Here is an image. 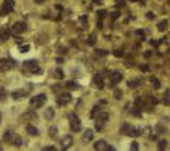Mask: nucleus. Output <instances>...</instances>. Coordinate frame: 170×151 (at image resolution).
Instances as JSON below:
<instances>
[{"mask_svg": "<svg viewBox=\"0 0 170 151\" xmlns=\"http://www.w3.org/2000/svg\"><path fill=\"white\" fill-rule=\"evenodd\" d=\"M3 141H6V143H10L13 144V145H21V137L18 136V134H16L14 131H6V133L3 134Z\"/></svg>", "mask_w": 170, "mask_h": 151, "instance_id": "obj_1", "label": "nucleus"}, {"mask_svg": "<svg viewBox=\"0 0 170 151\" xmlns=\"http://www.w3.org/2000/svg\"><path fill=\"white\" fill-rule=\"evenodd\" d=\"M108 120H109V115L106 111L99 113V115L95 117V130H96V131H102L104 127H105V124L108 123Z\"/></svg>", "mask_w": 170, "mask_h": 151, "instance_id": "obj_2", "label": "nucleus"}, {"mask_svg": "<svg viewBox=\"0 0 170 151\" xmlns=\"http://www.w3.org/2000/svg\"><path fill=\"white\" fill-rule=\"evenodd\" d=\"M45 102H47V96L44 93H40L30 99V106H31V109H40L41 106L45 104Z\"/></svg>", "mask_w": 170, "mask_h": 151, "instance_id": "obj_3", "label": "nucleus"}, {"mask_svg": "<svg viewBox=\"0 0 170 151\" xmlns=\"http://www.w3.org/2000/svg\"><path fill=\"white\" fill-rule=\"evenodd\" d=\"M68 122H69V129L72 131H75V133L81 131V120L75 113H69L68 115Z\"/></svg>", "mask_w": 170, "mask_h": 151, "instance_id": "obj_4", "label": "nucleus"}, {"mask_svg": "<svg viewBox=\"0 0 170 151\" xmlns=\"http://www.w3.org/2000/svg\"><path fill=\"white\" fill-rule=\"evenodd\" d=\"M122 133L126 134V136H130V137H138L139 134H142V130L135 129L130 123H123L122 124Z\"/></svg>", "mask_w": 170, "mask_h": 151, "instance_id": "obj_5", "label": "nucleus"}, {"mask_svg": "<svg viewBox=\"0 0 170 151\" xmlns=\"http://www.w3.org/2000/svg\"><path fill=\"white\" fill-rule=\"evenodd\" d=\"M24 69L29 71L30 73H41V68L38 66V62L36 59H30V61H26L24 62Z\"/></svg>", "mask_w": 170, "mask_h": 151, "instance_id": "obj_6", "label": "nucleus"}, {"mask_svg": "<svg viewBox=\"0 0 170 151\" xmlns=\"http://www.w3.org/2000/svg\"><path fill=\"white\" fill-rule=\"evenodd\" d=\"M16 66V62L11 58H0V72H7Z\"/></svg>", "mask_w": 170, "mask_h": 151, "instance_id": "obj_7", "label": "nucleus"}, {"mask_svg": "<svg viewBox=\"0 0 170 151\" xmlns=\"http://www.w3.org/2000/svg\"><path fill=\"white\" fill-rule=\"evenodd\" d=\"M71 95L68 93V92H61V93H58L57 95V104L58 106H67V104L71 102Z\"/></svg>", "mask_w": 170, "mask_h": 151, "instance_id": "obj_8", "label": "nucleus"}, {"mask_svg": "<svg viewBox=\"0 0 170 151\" xmlns=\"http://www.w3.org/2000/svg\"><path fill=\"white\" fill-rule=\"evenodd\" d=\"M26 30H27V24L24 21H16L13 24V27H11V31L14 32V34H21Z\"/></svg>", "mask_w": 170, "mask_h": 151, "instance_id": "obj_9", "label": "nucleus"}, {"mask_svg": "<svg viewBox=\"0 0 170 151\" xmlns=\"http://www.w3.org/2000/svg\"><path fill=\"white\" fill-rule=\"evenodd\" d=\"M72 143H74V138H72V136H69V134H67V136L64 137L61 140V151H67L71 145H72Z\"/></svg>", "mask_w": 170, "mask_h": 151, "instance_id": "obj_10", "label": "nucleus"}, {"mask_svg": "<svg viewBox=\"0 0 170 151\" xmlns=\"http://www.w3.org/2000/svg\"><path fill=\"white\" fill-rule=\"evenodd\" d=\"M13 9H14V0H4L3 7H2L3 13H6V14H7V13H11Z\"/></svg>", "mask_w": 170, "mask_h": 151, "instance_id": "obj_11", "label": "nucleus"}, {"mask_svg": "<svg viewBox=\"0 0 170 151\" xmlns=\"http://www.w3.org/2000/svg\"><path fill=\"white\" fill-rule=\"evenodd\" d=\"M92 82H94L95 86H98V89H104V79H102V73H101V72H98L96 75H94Z\"/></svg>", "mask_w": 170, "mask_h": 151, "instance_id": "obj_12", "label": "nucleus"}, {"mask_svg": "<svg viewBox=\"0 0 170 151\" xmlns=\"http://www.w3.org/2000/svg\"><path fill=\"white\" fill-rule=\"evenodd\" d=\"M122 79H123L122 72H119V71H113V72H111V82H112L113 85L119 83Z\"/></svg>", "mask_w": 170, "mask_h": 151, "instance_id": "obj_13", "label": "nucleus"}, {"mask_svg": "<svg viewBox=\"0 0 170 151\" xmlns=\"http://www.w3.org/2000/svg\"><path fill=\"white\" fill-rule=\"evenodd\" d=\"M94 148L96 151H105L106 148H108V143H106L105 140H98L96 143L94 144Z\"/></svg>", "mask_w": 170, "mask_h": 151, "instance_id": "obj_14", "label": "nucleus"}, {"mask_svg": "<svg viewBox=\"0 0 170 151\" xmlns=\"http://www.w3.org/2000/svg\"><path fill=\"white\" fill-rule=\"evenodd\" d=\"M29 95V92L27 90H24V89H20V90H14L13 93H11V96H13V99H21V97H24V96H27Z\"/></svg>", "mask_w": 170, "mask_h": 151, "instance_id": "obj_15", "label": "nucleus"}, {"mask_svg": "<svg viewBox=\"0 0 170 151\" xmlns=\"http://www.w3.org/2000/svg\"><path fill=\"white\" fill-rule=\"evenodd\" d=\"M91 140H94V131L92 130H85V133L82 134V141L84 143H89Z\"/></svg>", "mask_w": 170, "mask_h": 151, "instance_id": "obj_16", "label": "nucleus"}, {"mask_svg": "<svg viewBox=\"0 0 170 151\" xmlns=\"http://www.w3.org/2000/svg\"><path fill=\"white\" fill-rule=\"evenodd\" d=\"M142 85V79H139V78H135V79H129L128 81V86L130 88V89H135V88H138Z\"/></svg>", "mask_w": 170, "mask_h": 151, "instance_id": "obj_17", "label": "nucleus"}, {"mask_svg": "<svg viewBox=\"0 0 170 151\" xmlns=\"http://www.w3.org/2000/svg\"><path fill=\"white\" fill-rule=\"evenodd\" d=\"M9 37H10V30L3 27V28H0V41H6L9 40Z\"/></svg>", "mask_w": 170, "mask_h": 151, "instance_id": "obj_18", "label": "nucleus"}, {"mask_svg": "<svg viewBox=\"0 0 170 151\" xmlns=\"http://www.w3.org/2000/svg\"><path fill=\"white\" fill-rule=\"evenodd\" d=\"M167 25H169V21H167V20H162V21L157 23V30H159V31H166Z\"/></svg>", "mask_w": 170, "mask_h": 151, "instance_id": "obj_19", "label": "nucleus"}, {"mask_svg": "<svg viewBox=\"0 0 170 151\" xmlns=\"http://www.w3.org/2000/svg\"><path fill=\"white\" fill-rule=\"evenodd\" d=\"M54 115H55L54 109L48 107L47 110H45V113H44V117H45V119H48V120H51V119H54Z\"/></svg>", "mask_w": 170, "mask_h": 151, "instance_id": "obj_20", "label": "nucleus"}, {"mask_svg": "<svg viewBox=\"0 0 170 151\" xmlns=\"http://www.w3.org/2000/svg\"><path fill=\"white\" fill-rule=\"evenodd\" d=\"M26 130H27V133H29L30 136H37V134H38V130H37L34 126H31V124H29V126L26 127Z\"/></svg>", "mask_w": 170, "mask_h": 151, "instance_id": "obj_21", "label": "nucleus"}, {"mask_svg": "<svg viewBox=\"0 0 170 151\" xmlns=\"http://www.w3.org/2000/svg\"><path fill=\"white\" fill-rule=\"evenodd\" d=\"M101 113V106H98V104H95L94 109H92V111H91V119H95L98 115Z\"/></svg>", "mask_w": 170, "mask_h": 151, "instance_id": "obj_22", "label": "nucleus"}, {"mask_svg": "<svg viewBox=\"0 0 170 151\" xmlns=\"http://www.w3.org/2000/svg\"><path fill=\"white\" fill-rule=\"evenodd\" d=\"M150 83H152L153 85V88H155V89H160V81L157 79V78H156V76H150Z\"/></svg>", "mask_w": 170, "mask_h": 151, "instance_id": "obj_23", "label": "nucleus"}, {"mask_svg": "<svg viewBox=\"0 0 170 151\" xmlns=\"http://www.w3.org/2000/svg\"><path fill=\"white\" fill-rule=\"evenodd\" d=\"M65 86L68 88V89H80V85H78V83L75 82V81H68V82L65 83Z\"/></svg>", "mask_w": 170, "mask_h": 151, "instance_id": "obj_24", "label": "nucleus"}, {"mask_svg": "<svg viewBox=\"0 0 170 151\" xmlns=\"http://www.w3.org/2000/svg\"><path fill=\"white\" fill-rule=\"evenodd\" d=\"M163 103L166 104V106H170V90L167 89L164 92V97H163Z\"/></svg>", "mask_w": 170, "mask_h": 151, "instance_id": "obj_25", "label": "nucleus"}, {"mask_svg": "<svg viewBox=\"0 0 170 151\" xmlns=\"http://www.w3.org/2000/svg\"><path fill=\"white\" fill-rule=\"evenodd\" d=\"M130 113H132V115H135L136 117H142V110H140V109H138L136 106L130 109Z\"/></svg>", "mask_w": 170, "mask_h": 151, "instance_id": "obj_26", "label": "nucleus"}, {"mask_svg": "<svg viewBox=\"0 0 170 151\" xmlns=\"http://www.w3.org/2000/svg\"><path fill=\"white\" fill-rule=\"evenodd\" d=\"M37 117V115L34 113V111H27V113H24V119H29V120H34Z\"/></svg>", "mask_w": 170, "mask_h": 151, "instance_id": "obj_27", "label": "nucleus"}, {"mask_svg": "<svg viewBox=\"0 0 170 151\" xmlns=\"http://www.w3.org/2000/svg\"><path fill=\"white\" fill-rule=\"evenodd\" d=\"M54 76L55 78H57V79H62V78H64V71H62V69H55V72H54Z\"/></svg>", "mask_w": 170, "mask_h": 151, "instance_id": "obj_28", "label": "nucleus"}, {"mask_svg": "<svg viewBox=\"0 0 170 151\" xmlns=\"http://www.w3.org/2000/svg\"><path fill=\"white\" fill-rule=\"evenodd\" d=\"M95 55H98V57H105V55H108V51L106 50H95Z\"/></svg>", "mask_w": 170, "mask_h": 151, "instance_id": "obj_29", "label": "nucleus"}, {"mask_svg": "<svg viewBox=\"0 0 170 151\" xmlns=\"http://www.w3.org/2000/svg\"><path fill=\"white\" fill-rule=\"evenodd\" d=\"M166 145H167V141H166V140H160V141H159V147H157V150H159V151H164Z\"/></svg>", "mask_w": 170, "mask_h": 151, "instance_id": "obj_30", "label": "nucleus"}, {"mask_svg": "<svg viewBox=\"0 0 170 151\" xmlns=\"http://www.w3.org/2000/svg\"><path fill=\"white\" fill-rule=\"evenodd\" d=\"M136 107H138V109H140V110H142L143 107H145V102L142 100L140 97H138V99H136Z\"/></svg>", "mask_w": 170, "mask_h": 151, "instance_id": "obj_31", "label": "nucleus"}, {"mask_svg": "<svg viewBox=\"0 0 170 151\" xmlns=\"http://www.w3.org/2000/svg\"><path fill=\"white\" fill-rule=\"evenodd\" d=\"M135 34L139 37V40L145 41V31H142V30H136V32H135Z\"/></svg>", "mask_w": 170, "mask_h": 151, "instance_id": "obj_32", "label": "nucleus"}, {"mask_svg": "<svg viewBox=\"0 0 170 151\" xmlns=\"http://www.w3.org/2000/svg\"><path fill=\"white\" fill-rule=\"evenodd\" d=\"M48 134H50L51 137H55L57 136V127H50V130H48Z\"/></svg>", "mask_w": 170, "mask_h": 151, "instance_id": "obj_33", "label": "nucleus"}, {"mask_svg": "<svg viewBox=\"0 0 170 151\" xmlns=\"http://www.w3.org/2000/svg\"><path fill=\"white\" fill-rule=\"evenodd\" d=\"M113 96H115V99H122V90H120V89H115Z\"/></svg>", "mask_w": 170, "mask_h": 151, "instance_id": "obj_34", "label": "nucleus"}, {"mask_svg": "<svg viewBox=\"0 0 170 151\" xmlns=\"http://www.w3.org/2000/svg\"><path fill=\"white\" fill-rule=\"evenodd\" d=\"M113 55H115V57H123V55H125V51L120 50V48L119 50H115L113 51Z\"/></svg>", "mask_w": 170, "mask_h": 151, "instance_id": "obj_35", "label": "nucleus"}, {"mask_svg": "<svg viewBox=\"0 0 170 151\" xmlns=\"http://www.w3.org/2000/svg\"><path fill=\"white\" fill-rule=\"evenodd\" d=\"M138 150H139V144L136 141H133V143L130 144V151H138Z\"/></svg>", "mask_w": 170, "mask_h": 151, "instance_id": "obj_36", "label": "nucleus"}, {"mask_svg": "<svg viewBox=\"0 0 170 151\" xmlns=\"http://www.w3.org/2000/svg\"><path fill=\"white\" fill-rule=\"evenodd\" d=\"M27 51H30V45H29V44H24V45L20 47V52H27Z\"/></svg>", "mask_w": 170, "mask_h": 151, "instance_id": "obj_37", "label": "nucleus"}, {"mask_svg": "<svg viewBox=\"0 0 170 151\" xmlns=\"http://www.w3.org/2000/svg\"><path fill=\"white\" fill-rule=\"evenodd\" d=\"M96 14L99 16V20H102V18H104V17H106V14H108V13H106L105 10H99V11H98V13H96Z\"/></svg>", "mask_w": 170, "mask_h": 151, "instance_id": "obj_38", "label": "nucleus"}, {"mask_svg": "<svg viewBox=\"0 0 170 151\" xmlns=\"http://www.w3.org/2000/svg\"><path fill=\"white\" fill-rule=\"evenodd\" d=\"M43 151H57V148L54 145H47V147H44Z\"/></svg>", "mask_w": 170, "mask_h": 151, "instance_id": "obj_39", "label": "nucleus"}, {"mask_svg": "<svg viewBox=\"0 0 170 151\" xmlns=\"http://www.w3.org/2000/svg\"><path fill=\"white\" fill-rule=\"evenodd\" d=\"M125 6V0H116V7H123Z\"/></svg>", "mask_w": 170, "mask_h": 151, "instance_id": "obj_40", "label": "nucleus"}, {"mask_svg": "<svg viewBox=\"0 0 170 151\" xmlns=\"http://www.w3.org/2000/svg\"><path fill=\"white\" fill-rule=\"evenodd\" d=\"M146 17H148V18H149V20H153V18H155V14H153L152 11H149L148 14H146Z\"/></svg>", "mask_w": 170, "mask_h": 151, "instance_id": "obj_41", "label": "nucleus"}, {"mask_svg": "<svg viewBox=\"0 0 170 151\" xmlns=\"http://www.w3.org/2000/svg\"><path fill=\"white\" fill-rule=\"evenodd\" d=\"M140 69L142 71H145V72H148L149 71V65H140Z\"/></svg>", "mask_w": 170, "mask_h": 151, "instance_id": "obj_42", "label": "nucleus"}, {"mask_svg": "<svg viewBox=\"0 0 170 151\" xmlns=\"http://www.w3.org/2000/svg\"><path fill=\"white\" fill-rule=\"evenodd\" d=\"M150 103H152V104H157V103H159V100H157L156 97H150Z\"/></svg>", "mask_w": 170, "mask_h": 151, "instance_id": "obj_43", "label": "nucleus"}, {"mask_svg": "<svg viewBox=\"0 0 170 151\" xmlns=\"http://www.w3.org/2000/svg\"><path fill=\"white\" fill-rule=\"evenodd\" d=\"M120 16V13H118V11H115V13H112V18L115 20V18H118Z\"/></svg>", "mask_w": 170, "mask_h": 151, "instance_id": "obj_44", "label": "nucleus"}, {"mask_svg": "<svg viewBox=\"0 0 170 151\" xmlns=\"http://www.w3.org/2000/svg\"><path fill=\"white\" fill-rule=\"evenodd\" d=\"M105 151H116V150H115V147H112V145H108V148H106Z\"/></svg>", "mask_w": 170, "mask_h": 151, "instance_id": "obj_45", "label": "nucleus"}, {"mask_svg": "<svg viewBox=\"0 0 170 151\" xmlns=\"http://www.w3.org/2000/svg\"><path fill=\"white\" fill-rule=\"evenodd\" d=\"M64 62V58H57V64H62Z\"/></svg>", "mask_w": 170, "mask_h": 151, "instance_id": "obj_46", "label": "nucleus"}, {"mask_svg": "<svg viewBox=\"0 0 170 151\" xmlns=\"http://www.w3.org/2000/svg\"><path fill=\"white\" fill-rule=\"evenodd\" d=\"M150 55H152V52H150V51H148V52H145V57H146V58H149V57H150Z\"/></svg>", "mask_w": 170, "mask_h": 151, "instance_id": "obj_47", "label": "nucleus"}, {"mask_svg": "<svg viewBox=\"0 0 170 151\" xmlns=\"http://www.w3.org/2000/svg\"><path fill=\"white\" fill-rule=\"evenodd\" d=\"M2 14H3V10H0V16H2Z\"/></svg>", "mask_w": 170, "mask_h": 151, "instance_id": "obj_48", "label": "nucleus"}, {"mask_svg": "<svg viewBox=\"0 0 170 151\" xmlns=\"http://www.w3.org/2000/svg\"><path fill=\"white\" fill-rule=\"evenodd\" d=\"M0 120H2V115H0Z\"/></svg>", "mask_w": 170, "mask_h": 151, "instance_id": "obj_49", "label": "nucleus"}, {"mask_svg": "<svg viewBox=\"0 0 170 151\" xmlns=\"http://www.w3.org/2000/svg\"><path fill=\"white\" fill-rule=\"evenodd\" d=\"M0 151H3V150H2V147H0Z\"/></svg>", "mask_w": 170, "mask_h": 151, "instance_id": "obj_50", "label": "nucleus"}, {"mask_svg": "<svg viewBox=\"0 0 170 151\" xmlns=\"http://www.w3.org/2000/svg\"><path fill=\"white\" fill-rule=\"evenodd\" d=\"M169 2H170V0H169Z\"/></svg>", "mask_w": 170, "mask_h": 151, "instance_id": "obj_51", "label": "nucleus"}]
</instances>
